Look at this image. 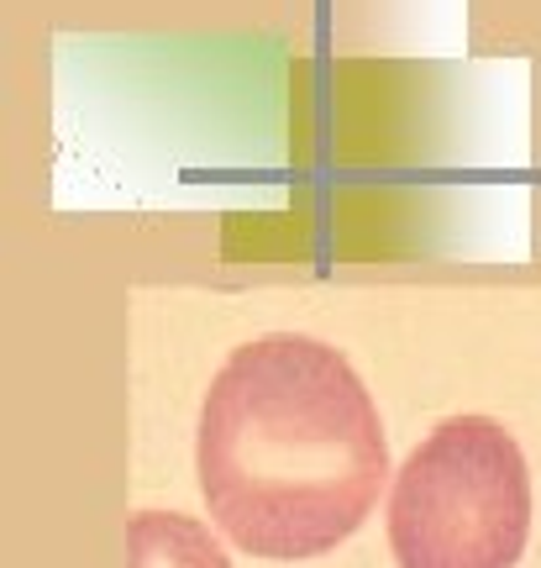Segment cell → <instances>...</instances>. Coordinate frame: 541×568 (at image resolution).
<instances>
[{
    "instance_id": "3957f363",
    "label": "cell",
    "mask_w": 541,
    "mask_h": 568,
    "mask_svg": "<svg viewBox=\"0 0 541 568\" xmlns=\"http://www.w3.org/2000/svg\"><path fill=\"white\" fill-rule=\"evenodd\" d=\"M126 552L132 568H232L216 537L180 510H137L126 527Z\"/></svg>"
},
{
    "instance_id": "6da1fadb",
    "label": "cell",
    "mask_w": 541,
    "mask_h": 568,
    "mask_svg": "<svg viewBox=\"0 0 541 568\" xmlns=\"http://www.w3.org/2000/svg\"><path fill=\"white\" fill-rule=\"evenodd\" d=\"M195 474L242 552L300 564L368 521L389 479L374 395L337 347L305 332L242 343L205 389Z\"/></svg>"
},
{
    "instance_id": "7a4b0ae2",
    "label": "cell",
    "mask_w": 541,
    "mask_h": 568,
    "mask_svg": "<svg viewBox=\"0 0 541 568\" xmlns=\"http://www.w3.org/2000/svg\"><path fill=\"white\" fill-rule=\"evenodd\" d=\"M531 537V468L494 416H447L395 474L400 568H516Z\"/></svg>"
}]
</instances>
